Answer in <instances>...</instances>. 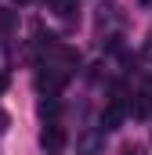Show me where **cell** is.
<instances>
[{
	"instance_id": "6da1fadb",
	"label": "cell",
	"mask_w": 152,
	"mask_h": 155,
	"mask_svg": "<svg viewBox=\"0 0 152 155\" xmlns=\"http://www.w3.org/2000/svg\"><path fill=\"white\" fill-rule=\"evenodd\" d=\"M65 141H69V137H65V130H62V126H58V123H47V126H43V130H40V144H43V152H62V148H65Z\"/></svg>"
},
{
	"instance_id": "7a4b0ae2",
	"label": "cell",
	"mask_w": 152,
	"mask_h": 155,
	"mask_svg": "<svg viewBox=\"0 0 152 155\" xmlns=\"http://www.w3.org/2000/svg\"><path fill=\"white\" fill-rule=\"evenodd\" d=\"M127 116V108H123V97H112L109 105H105V112H102V130H116L119 123Z\"/></svg>"
},
{
	"instance_id": "3957f363",
	"label": "cell",
	"mask_w": 152,
	"mask_h": 155,
	"mask_svg": "<svg viewBox=\"0 0 152 155\" xmlns=\"http://www.w3.org/2000/svg\"><path fill=\"white\" fill-rule=\"evenodd\" d=\"M98 148H102V134L98 130H91V134L80 137V152L83 155H98Z\"/></svg>"
},
{
	"instance_id": "277c9868",
	"label": "cell",
	"mask_w": 152,
	"mask_h": 155,
	"mask_svg": "<svg viewBox=\"0 0 152 155\" xmlns=\"http://www.w3.org/2000/svg\"><path fill=\"white\" fill-rule=\"evenodd\" d=\"M51 4H54V11H58L62 18H69L73 11H80V0H51Z\"/></svg>"
},
{
	"instance_id": "5b68a950",
	"label": "cell",
	"mask_w": 152,
	"mask_h": 155,
	"mask_svg": "<svg viewBox=\"0 0 152 155\" xmlns=\"http://www.w3.org/2000/svg\"><path fill=\"white\" fill-rule=\"evenodd\" d=\"M149 108H152V90H141L138 105H134V116H149Z\"/></svg>"
},
{
	"instance_id": "8992f818",
	"label": "cell",
	"mask_w": 152,
	"mask_h": 155,
	"mask_svg": "<svg viewBox=\"0 0 152 155\" xmlns=\"http://www.w3.org/2000/svg\"><path fill=\"white\" fill-rule=\"evenodd\" d=\"M123 155H149V152H145L141 144H127V148H123Z\"/></svg>"
},
{
	"instance_id": "52a82bcc",
	"label": "cell",
	"mask_w": 152,
	"mask_h": 155,
	"mask_svg": "<svg viewBox=\"0 0 152 155\" xmlns=\"http://www.w3.org/2000/svg\"><path fill=\"white\" fill-rule=\"evenodd\" d=\"M145 58H149V61H152V36L145 40Z\"/></svg>"
},
{
	"instance_id": "ba28073f",
	"label": "cell",
	"mask_w": 152,
	"mask_h": 155,
	"mask_svg": "<svg viewBox=\"0 0 152 155\" xmlns=\"http://www.w3.org/2000/svg\"><path fill=\"white\" fill-rule=\"evenodd\" d=\"M7 90V72H0V94Z\"/></svg>"
}]
</instances>
